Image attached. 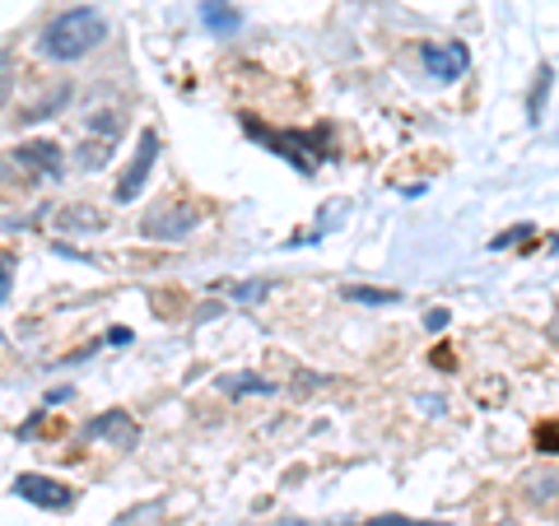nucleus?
Returning <instances> with one entry per match:
<instances>
[{
    "label": "nucleus",
    "instance_id": "412c9836",
    "mask_svg": "<svg viewBox=\"0 0 559 526\" xmlns=\"http://www.w3.org/2000/svg\"><path fill=\"white\" fill-rule=\"evenodd\" d=\"M5 289H10V261H0V298H5Z\"/></svg>",
    "mask_w": 559,
    "mask_h": 526
},
{
    "label": "nucleus",
    "instance_id": "6ab92c4d",
    "mask_svg": "<svg viewBox=\"0 0 559 526\" xmlns=\"http://www.w3.org/2000/svg\"><path fill=\"white\" fill-rule=\"evenodd\" d=\"M425 326H429V331H443V326H448V308H433L429 318H425Z\"/></svg>",
    "mask_w": 559,
    "mask_h": 526
},
{
    "label": "nucleus",
    "instance_id": "f8f14e48",
    "mask_svg": "<svg viewBox=\"0 0 559 526\" xmlns=\"http://www.w3.org/2000/svg\"><path fill=\"white\" fill-rule=\"evenodd\" d=\"M219 387H224V392H234V396H242V392H275L271 382H257V378H224Z\"/></svg>",
    "mask_w": 559,
    "mask_h": 526
},
{
    "label": "nucleus",
    "instance_id": "2eb2a0df",
    "mask_svg": "<svg viewBox=\"0 0 559 526\" xmlns=\"http://www.w3.org/2000/svg\"><path fill=\"white\" fill-rule=\"evenodd\" d=\"M10 70H14V61H10V51H0V103H5V98H10V84H14V75H10Z\"/></svg>",
    "mask_w": 559,
    "mask_h": 526
},
{
    "label": "nucleus",
    "instance_id": "9d476101",
    "mask_svg": "<svg viewBox=\"0 0 559 526\" xmlns=\"http://www.w3.org/2000/svg\"><path fill=\"white\" fill-rule=\"evenodd\" d=\"M345 298L349 303H364V308H388V303H396V289H369V285H349L345 289Z\"/></svg>",
    "mask_w": 559,
    "mask_h": 526
},
{
    "label": "nucleus",
    "instance_id": "7ed1b4c3",
    "mask_svg": "<svg viewBox=\"0 0 559 526\" xmlns=\"http://www.w3.org/2000/svg\"><path fill=\"white\" fill-rule=\"evenodd\" d=\"M14 494L28 499L33 507H51V513H57V507H70V503H75V494H70L61 480L38 476V470H24V476L14 480Z\"/></svg>",
    "mask_w": 559,
    "mask_h": 526
},
{
    "label": "nucleus",
    "instance_id": "ddd939ff",
    "mask_svg": "<svg viewBox=\"0 0 559 526\" xmlns=\"http://www.w3.org/2000/svg\"><path fill=\"white\" fill-rule=\"evenodd\" d=\"M546 94H550V70L540 65V84L532 89V117H540V108H546Z\"/></svg>",
    "mask_w": 559,
    "mask_h": 526
},
{
    "label": "nucleus",
    "instance_id": "dca6fc26",
    "mask_svg": "<svg viewBox=\"0 0 559 526\" xmlns=\"http://www.w3.org/2000/svg\"><path fill=\"white\" fill-rule=\"evenodd\" d=\"M559 489V476H540V480H532V499H550Z\"/></svg>",
    "mask_w": 559,
    "mask_h": 526
},
{
    "label": "nucleus",
    "instance_id": "f03ea898",
    "mask_svg": "<svg viewBox=\"0 0 559 526\" xmlns=\"http://www.w3.org/2000/svg\"><path fill=\"white\" fill-rule=\"evenodd\" d=\"M197 224H201V210L197 205H159L154 215H145V238L154 242H182L187 234H197Z\"/></svg>",
    "mask_w": 559,
    "mask_h": 526
},
{
    "label": "nucleus",
    "instance_id": "4468645a",
    "mask_svg": "<svg viewBox=\"0 0 559 526\" xmlns=\"http://www.w3.org/2000/svg\"><path fill=\"white\" fill-rule=\"evenodd\" d=\"M341 526H359V522H341ZM364 526H443V522H411V517H373Z\"/></svg>",
    "mask_w": 559,
    "mask_h": 526
},
{
    "label": "nucleus",
    "instance_id": "0eeeda50",
    "mask_svg": "<svg viewBox=\"0 0 559 526\" xmlns=\"http://www.w3.org/2000/svg\"><path fill=\"white\" fill-rule=\"evenodd\" d=\"M466 65H471V57H466V47L462 43H448V47H425V70L433 80H462L466 75Z\"/></svg>",
    "mask_w": 559,
    "mask_h": 526
},
{
    "label": "nucleus",
    "instance_id": "6e6552de",
    "mask_svg": "<svg viewBox=\"0 0 559 526\" xmlns=\"http://www.w3.org/2000/svg\"><path fill=\"white\" fill-rule=\"evenodd\" d=\"M201 20H205V28H210V33L229 38V33L242 24V14H238L234 5H224V0H205V5H201Z\"/></svg>",
    "mask_w": 559,
    "mask_h": 526
},
{
    "label": "nucleus",
    "instance_id": "a211bd4d",
    "mask_svg": "<svg viewBox=\"0 0 559 526\" xmlns=\"http://www.w3.org/2000/svg\"><path fill=\"white\" fill-rule=\"evenodd\" d=\"M266 289H271V285H242V289H238V298H242V303H257V298L266 294Z\"/></svg>",
    "mask_w": 559,
    "mask_h": 526
},
{
    "label": "nucleus",
    "instance_id": "423d86ee",
    "mask_svg": "<svg viewBox=\"0 0 559 526\" xmlns=\"http://www.w3.org/2000/svg\"><path fill=\"white\" fill-rule=\"evenodd\" d=\"M84 438H90V443L135 447V438H140V429H135V419H131L127 410H103L98 419H90V425H84Z\"/></svg>",
    "mask_w": 559,
    "mask_h": 526
},
{
    "label": "nucleus",
    "instance_id": "f3484780",
    "mask_svg": "<svg viewBox=\"0 0 559 526\" xmlns=\"http://www.w3.org/2000/svg\"><path fill=\"white\" fill-rule=\"evenodd\" d=\"M536 443L546 447V452H559V429H555V425H546V429L536 433Z\"/></svg>",
    "mask_w": 559,
    "mask_h": 526
},
{
    "label": "nucleus",
    "instance_id": "f257e3e1",
    "mask_svg": "<svg viewBox=\"0 0 559 526\" xmlns=\"http://www.w3.org/2000/svg\"><path fill=\"white\" fill-rule=\"evenodd\" d=\"M103 38H108V20H103L94 5H75L43 28L38 51L47 61H80V57H90Z\"/></svg>",
    "mask_w": 559,
    "mask_h": 526
},
{
    "label": "nucleus",
    "instance_id": "aec40b11",
    "mask_svg": "<svg viewBox=\"0 0 559 526\" xmlns=\"http://www.w3.org/2000/svg\"><path fill=\"white\" fill-rule=\"evenodd\" d=\"M108 340H112V345H127V340H131V331H127V326H112V331H108Z\"/></svg>",
    "mask_w": 559,
    "mask_h": 526
},
{
    "label": "nucleus",
    "instance_id": "1a4fd4ad",
    "mask_svg": "<svg viewBox=\"0 0 559 526\" xmlns=\"http://www.w3.org/2000/svg\"><path fill=\"white\" fill-rule=\"evenodd\" d=\"M61 229H75V234H98L103 229V215L90 205H70L61 210Z\"/></svg>",
    "mask_w": 559,
    "mask_h": 526
},
{
    "label": "nucleus",
    "instance_id": "39448f33",
    "mask_svg": "<svg viewBox=\"0 0 559 526\" xmlns=\"http://www.w3.org/2000/svg\"><path fill=\"white\" fill-rule=\"evenodd\" d=\"M154 159H159V135L145 131V135H140V145H135L131 168L121 172V182H117V201H131V196H140V191H145V178H150Z\"/></svg>",
    "mask_w": 559,
    "mask_h": 526
},
{
    "label": "nucleus",
    "instance_id": "9b49d317",
    "mask_svg": "<svg viewBox=\"0 0 559 526\" xmlns=\"http://www.w3.org/2000/svg\"><path fill=\"white\" fill-rule=\"evenodd\" d=\"M108 159H112L108 140H94V145H84V150H80V168H103Z\"/></svg>",
    "mask_w": 559,
    "mask_h": 526
},
{
    "label": "nucleus",
    "instance_id": "20e7f679",
    "mask_svg": "<svg viewBox=\"0 0 559 526\" xmlns=\"http://www.w3.org/2000/svg\"><path fill=\"white\" fill-rule=\"evenodd\" d=\"M14 164L33 172L38 182H57L61 178V145L57 140H28V145L14 150Z\"/></svg>",
    "mask_w": 559,
    "mask_h": 526
}]
</instances>
